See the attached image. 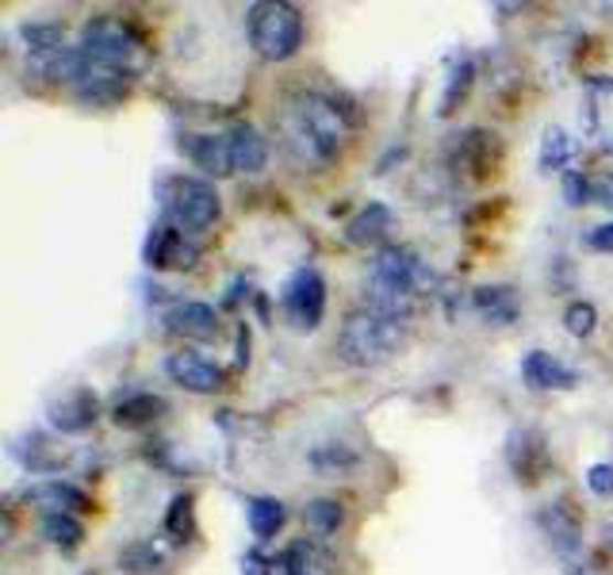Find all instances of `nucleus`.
Here are the masks:
<instances>
[{"label": "nucleus", "mask_w": 613, "mask_h": 575, "mask_svg": "<svg viewBox=\"0 0 613 575\" xmlns=\"http://www.w3.org/2000/svg\"><path fill=\"white\" fill-rule=\"evenodd\" d=\"M472 73H475L472 62H460V66H456L453 81H449V88H445V96H441V116H449V111H453V104H456V96L467 93V85H472Z\"/></svg>", "instance_id": "30"}, {"label": "nucleus", "mask_w": 613, "mask_h": 575, "mask_svg": "<svg viewBox=\"0 0 613 575\" xmlns=\"http://www.w3.org/2000/svg\"><path fill=\"white\" fill-rule=\"evenodd\" d=\"M303 522L314 537H330V533L342 530L345 510H342L337 499H314V503H306V510H303Z\"/></svg>", "instance_id": "23"}, {"label": "nucleus", "mask_w": 613, "mask_h": 575, "mask_svg": "<svg viewBox=\"0 0 613 575\" xmlns=\"http://www.w3.org/2000/svg\"><path fill=\"white\" fill-rule=\"evenodd\" d=\"M571 158H576V142H571V135L563 131V127H548L545 142H540V169H545V173H560Z\"/></svg>", "instance_id": "25"}, {"label": "nucleus", "mask_w": 613, "mask_h": 575, "mask_svg": "<svg viewBox=\"0 0 613 575\" xmlns=\"http://www.w3.org/2000/svg\"><path fill=\"white\" fill-rule=\"evenodd\" d=\"M269 568L272 564L261 553H246V561H241V575H272Z\"/></svg>", "instance_id": "35"}, {"label": "nucleus", "mask_w": 613, "mask_h": 575, "mask_svg": "<svg viewBox=\"0 0 613 575\" xmlns=\"http://www.w3.org/2000/svg\"><path fill=\"white\" fill-rule=\"evenodd\" d=\"M587 488L599 499H613V465H591L587 468Z\"/></svg>", "instance_id": "32"}, {"label": "nucleus", "mask_w": 613, "mask_h": 575, "mask_svg": "<svg viewBox=\"0 0 613 575\" xmlns=\"http://www.w3.org/2000/svg\"><path fill=\"white\" fill-rule=\"evenodd\" d=\"M43 537L51 541V545H58V549H77L80 541H85V525H80V518L77 514H43Z\"/></svg>", "instance_id": "24"}, {"label": "nucleus", "mask_w": 613, "mask_h": 575, "mask_svg": "<svg viewBox=\"0 0 613 575\" xmlns=\"http://www.w3.org/2000/svg\"><path fill=\"white\" fill-rule=\"evenodd\" d=\"M227 142H230L234 173H261V169L269 166V142H265V135L257 131V127H249V124L230 127Z\"/></svg>", "instance_id": "14"}, {"label": "nucleus", "mask_w": 613, "mask_h": 575, "mask_svg": "<svg viewBox=\"0 0 613 575\" xmlns=\"http://www.w3.org/2000/svg\"><path fill=\"white\" fill-rule=\"evenodd\" d=\"M280 311H284L288 327L303 330V334L322 327V315H326V280H322V273L314 269V265H300V269L284 280Z\"/></svg>", "instance_id": "7"}, {"label": "nucleus", "mask_w": 613, "mask_h": 575, "mask_svg": "<svg viewBox=\"0 0 613 575\" xmlns=\"http://www.w3.org/2000/svg\"><path fill=\"white\" fill-rule=\"evenodd\" d=\"M181 146H184V153L192 158V166L204 169L207 177H230L234 173L227 135H189Z\"/></svg>", "instance_id": "15"}, {"label": "nucleus", "mask_w": 613, "mask_h": 575, "mask_svg": "<svg viewBox=\"0 0 613 575\" xmlns=\"http://www.w3.org/2000/svg\"><path fill=\"white\" fill-rule=\"evenodd\" d=\"M587 204L613 207V173L587 177Z\"/></svg>", "instance_id": "31"}, {"label": "nucleus", "mask_w": 613, "mask_h": 575, "mask_svg": "<svg viewBox=\"0 0 613 575\" xmlns=\"http://www.w3.org/2000/svg\"><path fill=\"white\" fill-rule=\"evenodd\" d=\"M563 196H568L571 207L587 204V177L583 173H568V181H563Z\"/></svg>", "instance_id": "33"}, {"label": "nucleus", "mask_w": 613, "mask_h": 575, "mask_svg": "<svg viewBox=\"0 0 613 575\" xmlns=\"http://www.w3.org/2000/svg\"><path fill=\"white\" fill-rule=\"evenodd\" d=\"M280 572L284 575H334V556L319 545V541H292L280 556Z\"/></svg>", "instance_id": "18"}, {"label": "nucleus", "mask_w": 613, "mask_h": 575, "mask_svg": "<svg viewBox=\"0 0 613 575\" xmlns=\"http://www.w3.org/2000/svg\"><path fill=\"white\" fill-rule=\"evenodd\" d=\"M402 342H407V322L361 307L337 330V358L349 369H380L402 350Z\"/></svg>", "instance_id": "2"}, {"label": "nucleus", "mask_w": 613, "mask_h": 575, "mask_svg": "<svg viewBox=\"0 0 613 575\" xmlns=\"http://www.w3.org/2000/svg\"><path fill=\"white\" fill-rule=\"evenodd\" d=\"M587 246H591V249H613V223L594 226V231L587 234Z\"/></svg>", "instance_id": "34"}, {"label": "nucleus", "mask_w": 613, "mask_h": 575, "mask_svg": "<svg viewBox=\"0 0 613 575\" xmlns=\"http://www.w3.org/2000/svg\"><path fill=\"white\" fill-rule=\"evenodd\" d=\"M161 564H165V556H161V549H153V541L127 545L123 556H119V568L127 575H153V572H161Z\"/></svg>", "instance_id": "26"}, {"label": "nucleus", "mask_w": 613, "mask_h": 575, "mask_svg": "<svg viewBox=\"0 0 613 575\" xmlns=\"http://www.w3.org/2000/svg\"><path fill=\"white\" fill-rule=\"evenodd\" d=\"M280 135L300 166H326L342 150L345 135H349V119L330 96L295 93L280 116Z\"/></svg>", "instance_id": "1"}, {"label": "nucleus", "mask_w": 613, "mask_h": 575, "mask_svg": "<svg viewBox=\"0 0 613 575\" xmlns=\"http://www.w3.org/2000/svg\"><path fill=\"white\" fill-rule=\"evenodd\" d=\"M246 518H249V533L257 541H272L280 533V525L288 522V510L272 496H254L246 503Z\"/></svg>", "instance_id": "20"}, {"label": "nucleus", "mask_w": 613, "mask_h": 575, "mask_svg": "<svg viewBox=\"0 0 613 575\" xmlns=\"http://www.w3.org/2000/svg\"><path fill=\"white\" fill-rule=\"evenodd\" d=\"M165 212L173 219L176 231L204 234V231H212L223 215L219 189H215L212 181H204V177H173V181H169Z\"/></svg>", "instance_id": "5"}, {"label": "nucleus", "mask_w": 613, "mask_h": 575, "mask_svg": "<svg viewBox=\"0 0 613 575\" xmlns=\"http://www.w3.org/2000/svg\"><path fill=\"white\" fill-rule=\"evenodd\" d=\"M20 39L28 43L31 58H35V54L62 51V28H58V23H23Z\"/></svg>", "instance_id": "28"}, {"label": "nucleus", "mask_w": 613, "mask_h": 575, "mask_svg": "<svg viewBox=\"0 0 613 575\" xmlns=\"http://www.w3.org/2000/svg\"><path fill=\"white\" fill-rule=\"evenodd\" d=\"M165 533L169 541H192V533H196V510H192V496H176L173 503H169V514H165Z\"/></svg>", "instance_id": "27"}, {"label": "nucleus", "mask_w": 613, "mask_h": 575, "mask_svg": "<svg viewBox=\"0 0 613 575\" xmlns=\"http://www.w3.org/2000/svg\"><path fill=\"white\" fill-rule=\"evenodd\" d=\"M540 525H545V533H548V541H552L556 553H560L563 561H576V553L583 549L576 514H568L563 503H556L552 510H545V514H540Z\"/></svg>", "instance_id": "19"}, {"label": "nucleus", "mask_w": 613, "mask_h": 575, "mask_svg": "<svg viewBox=\"0 0 613 575\" xmlns=\"http://www.w3.org/2000/svg\"><path fill=\"white\" fill-rule=\"evenodd\" d=\"M80 51L93 62H100V66L127 73V77H135V73L142 70V62H147L142 39L135 35L131 23L116 20V15H100V20L85 23V31H80Z\"/></svg>", "instance_id": "4"}, {"label": "nucleus", "mask_w": 613, "mask_h": 575, "mask_svg": "<svg viewBox=\"0 0 613 575\" xmlns=\"http://www.w3.org/2000/svg\"><path fill=\"white\" fill-rule=\"evenodd\" d=\"M368 288L376 291H395V296L418 299L422 291L433 288V273L426 269V262L407 246H384L373 262V280Z\"/></svg>", "instance_id": "6"}, {"label": "nucleus", "mask_w": 613, "mask_h": 575, "mask_svg": "<svg viewBox=\"0 0 613 575\" xmlns=\"http://www.w3.org/2000/svg\"><path fill=\"white\" fill-rule=\"evenodd\" d=\"M147 257L153 269H189L196 262V246H189L184 231H176V226H158L150 238Z\"/></svg>", "instance_id": "16"}, {"label": "nucleus", "mask_w": 613, "mask_h": 575, "mask_svg": "<svg viewBox=\"0 0 613 575\" xmlns=\"http://www.w3.org/2000/svg\"><path fill=\"white\" fill-rule=\"evenodd\" d=\"M165 400L161 395H150V392H139V395H127V400H119L116 403V411H111V423L116 426H147L153 423V418H161L165 415Z\"/></svg>", "instance_id": "21"}, {"label": "nucleus", "mask_w": 613, "mask_h": 575, "mask_svg": "<svg viewBox=\"0 0 613 575\" xmlns=\"http://www.w3.org/2000/svg\"><path fill=\"white\" fill-rule=\"evenodd\" d=\"M165 322L173 334L189 338V342H215V338H219V315H215V307L200 304V299L176 304L173 311L165 315Z\"/></svg>", "instance_id": "12"}, {"label": "nucleus", "mask_w": 613, "mask_h": 575, "mask_svg": "<svg viewBox=\"0 0 613 575\" xmlns=\"http://www.w3.org/2000/svg\"><path fill=\"white\" fill-rule=\"evenodd\" d=\"M506 460H510L518 483H537L548 472V445L540 430H514L506 445Z\"/></svg>", "instance_id": "11"}, {"label": "nucleus", "mask_w": 613, "mask_h": 575, "mask_svg": "<svg viewBox=\"0 0 613 575\" xmlns=\"http://www.w3.org/2000/svg\"><path fill=\"white\" fill-rule=\"evenodd\" d=\"M521 380L534 392H571V387H579V372L545 350H534L521 358Z\"/></svg>", "instance_id": "10"}, {"label": "nucleus", "mask_w": 613, "mask_h": 575, "mask_svg": "<svg viewBox=\"0 0 613 575\" xmlns=\"http://www.w3.org/2000/svg\"><path fill=\"white\" fill-rule=\"evenodd\" d=\"M563 327H568L571 338H591L594 330H599V307H594L591 299H576V304H568V311H563Z\"/></svg>", "instance_id": "29"}, {"label": "nucleus", "mask_w": 613, "mask_h": 575, "mask_svg": "<svg viewBox=\"0 0 613 575\" xmlns=\"http://www.w3.org/2000/svg\"><path fill=\"white\" fill-rule=\"evenodd\" d=\"M391 223H395L391 207L373 200V204H365L349 223H345V242H349V246H373V242H380L384 234L391 231Z\"/></svg>", "instance_id": "17"}, {"label": "nucleus", "mask_w": 613, "mask_h": 575, "mask_svg": "<svg viewBox=\"0 0 613 575\" xmlns=\"http://www.w3.org/2000/svg\"><path fill=\"white\" fill-rule=\"evenodd\" d=\"M28 503H35L43 514H80V510H93V499L85 496L80 488L66 480H43V483H31L23 491Z\"/></svg>", "instance_id": "13"}, {"label": "nucleus", "mask_w": 613, "mask_h": 575, "mask_svg": "<svg viewBox=\"0 0 613 575\" xmlns=\"http://www.w3.org/2000/svg\"><path fill=\"white\" fill-rule=\"evenodd\" d=\"M165 372L173 384H181L184 392H196V395H215L227 380V372L219 369L215 361L200 358V353H169Z\"/></svg>", "instance_id": "8"}, {"label": "nucleus", "mask_w": 613, "mask_h": 575, "mask_svg": "<svg viewBox=\"0 0 613 575\" xmlns=\"http://www.w3.org/2000/svg\"><path fill=\"white\" fill-rule=\"evenodd\" d=\"M96 418H100V400L88 387H77L46 407V423L58 434H85L96 426Z\"/></svg>", "instance_id": "9"}, {"label": "nucleus", "mask_w": 613, "mask_h": 575, "mask_svg": "<svg viewBox=\"0 0 613 575\" xmlns=\"http://www.w3.org/2000/svg\"><path fill=\"white\" fill-rule=\"evenodd\" d=\"M249 46L265 62H288L303 46V12L288 0H257L246 8Z\"/></svg>", "instance_id": "3"}, {"label": "nucleus", "mask_w": 613, "mask_h": 575, "mask_svg": "<svg viewBox=\"0 0 613 575\" xmlns=\"http://www.w3.org/2000/svg\"><path fill=\"white\" fill-rule=\"evenodd\" d=\"M475 311L480 319H487L491 327H510L518 319V296L510 288H480L475 291Z\"/></svg>", "instance_id": "22"}]
</instances>
